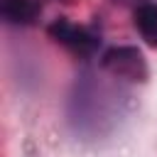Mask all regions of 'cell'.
Listing matches in <instances>:
<instances>
[{
    "label": "cell",
    "instance_id": "obj_4",
    "mask_svg": "<svg viewBox=\"0 0 157 157\" xmlns=\"http://www.w3.org/2000/svg\"><path fill=\"white\" fill-rule=\"evenodd\" d=\"M135 27L150 47H157V5H140L135 10Z\"/></svg>",
    "mask_w": 157,
    "mask_h": 157
},
{
    "label": "cell",
    "instance_id": "obj_1",
    "mask_svg": "<svg viewBox=\"0 0 157 157\" xmlns=\"http://www.w3.org/2000/svg\"><path fill=\"white\" fill-rule=\"evenodd\" d=\"M103 66L115 74L118 78L128 81H145L147 78V64L140 49L135 47H113L103 54Z\"/></svg>",
    "mask_w": 157,
    "mask_h": 157
},
{
    "label": "cell",
    "instance_id": "obj_3",
    "mask_svg": "<svg viewBox=\"0 0 157 157\" xmlns=\"http://www.w3.org/2000/svg\"><path fill=\"white\" fill-rule=\"evenodd\" d=\"M39 5L34 0H2L0 12L12 25H32L39 17Z\"/></svg>",
    "mask_w": 157,
    "mask_h": 157
},
{
    "label": "cell",
    "instance_id": "obj_2",
    "mask_svg": "<svg viewBox=\"0 0 157 157\" xmlns=\"http://www.w3.org/2000/svg\"><path fill=\"white\" fill-rule=\"evenodd\" d=\"M49 34L56 42H61L64 47H69L71 52H76V54H91L98 47L96 34H91L88 29H83V27L69 22V20H54L49 25Z\"/></svg>",
    "mask_w": 157,
    "mask_h": 157
}]
</instances>
